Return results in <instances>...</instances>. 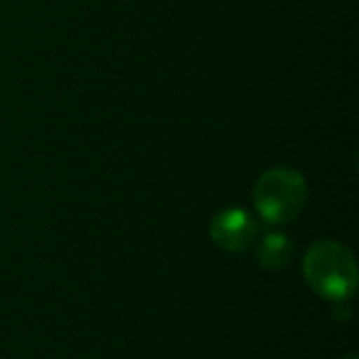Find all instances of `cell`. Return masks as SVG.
<instances>
[{"label": "cell", "instance_id": "obj_3", "mask_svg": "<svg viewBox=\"0 0 359 359\" xmlns=\"http://www.w3.org/2000/svg\"><path fill=\"white\" fill-rule=\"evenodd\" d=\"M257 221L244 208H225L217 212L210 221V238L212 242L229 252L246 250L257 238Z\"/></svg>", "mask_w": 359, "mask_h": 359}, {"label": "cell", "instance_id": "obj_1", "mask_svg": "<svg viewBox=\"0 0 359 359\" xmlns=\"http://www.w3.org/2000/svg\"><path fill=\"white\" fill-rule=\"evenodd\" d=\"M303 276L309 288L328 301H347L358 286L353 252L334 240L313 244L303 261Z\"/></svg>", "mask_w": 359, "mask_h": 359}, {"label": "cell", "instance_id": "obj_5", "mask_svg": "<svg viewBox=\"0 0 359 359\" xmlns=\"http://www.w3.org/2000/svg\"><path fill=\"white\" fill-rule=\"evenodd\" d=\"M341 359H358V355H353V353H351V355H345V358H341Z\"/></svg>", "mask_w": 359, "mask_h": 359}, {"label": "cell", "instance_id": "obj_4", "mask_svg": "<svg viewBox=\"0 0 359 359\" xmlns=\"http://www.w3.org/2000/svg\"><path fill=\"white\" fill-rule=\"evenodd\" d=\"M292 257V242L286 233L280 231H269L257 250V259L261 263V267H265L267 271H280L282 267L288 265Z\"/></svg>", "mask_w": 359, "mask_h": 359}, {"label": "cell", "instance_id": "obj_2", "mask_svg": "<svg viewBox=\"0 0 359 359\" xmlns=\"http://www.w3.org/2000/svg\"><path fill=\"white\" fill-rule=\"evenodd\" d=\"M307 181L297 168L276 166L259 177L252 189V202L261 219L269 225L294 221L307 204Z\"/></svg>", "mask_w": 359, "mask_h": 359}]
</instances>
